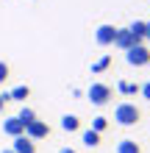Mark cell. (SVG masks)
I'll use <instances>...</instances> for the list:
<instances>
[{
	"label": "cell",
	"mask_w": 150,
	"mask_h": 153,
	"mask_svg": "<svg viewBox=\"0 0 150 153\" xmlns=\"http://www.w3.org/2000/svg\"><path fill=\"white\" fill-rule=\"evenodd\" d=\"M139 120H142V111H139L136 103H120L117 109H114V123H117V125L131 128V125H136Z\"/></svg>",
	"instance_id": "cell-1"
},
{
	"label": "cell",
	"mask_w": 150,
	"mask_h": 153,
	"mask_svg": "<svg viewBox=\"0 0 150 153\" xmlns=\"http://www.w3.org/2000/svg\"><path fill=\"white\" fill-rule=\"evenodd\" d=\"M125 61L131 67H147L150 64V48L147 45H134L125 50Z\"/></svg>",
	"instance_id": "cell-2"
},
{
	"label": "cell",
	"mask_w": 150,
	"mask_h": 153,
	"mask_svg": "<svg viewBox=\"0 0 150 153\" xmlns=\"http://www.w3.org/2000/svg\"><path fill=\"white\" fill-rule=\"evenodd\" d=\"M111 95H114V89L109 84H92L89 89H86V97L92 100V106H106L111 100Z\"/></svg>",
	"instance_id": "cell-3"
},
{
	"label": "cell",
	"mask_w": 150,
	"mask_h": 153,
	"mask_svg": "<svg viewBox=\"0 0 150 153\" xmlns=\"http://www.w3.org/2000/svg\"><path fill=\"white\" fill-rule=\"evenodd\" d=\"M25 137L33 139V142H36V139H47L50 137V125L42 123V120H33V123L25 125Z\"/></svg>",
	"instance_id": "cell-4"
},
{
	"label": "cell",
	"mask_w": 150,
	"mask_h": 153,
	"mask_svg": "<svg viewBox=\"0 0 150 153\" xmlns=\"http://www.w3.org/2000/svg\"><path fill=\"white\" fill-rule=\"evenodd\" d=\"M114 36H117V28H114V25H100V28L95 31V42H98L100 48L114 45Z\"/></svg>",
	"instance_id": "cell-5"
},
{
	"label": "cell",
	"mask_w": 150,
	"mask_h": 153,
	"mask_svg": "<svg viewBox=\"0 0 150 153\" xmlns=\"http://www.w3.org/2000/svg\"><path fill=\"white\" fill-rule=\"evenodd\" d=\"M3 134H8L11 139L17 137H25V125L17 120V117H8V120H3Z\"/></svg>",
	"instance_id": "cell-6"
},
{
	"label": "cell",
	"mask_w": 150,
	"mask_h": 153,
	"mask_svg": "<svg viewBox=\"0 0 150 153\" xmlns=\"http://www.w3.org/2000/svg\"><path fill=\"white\" fill-rule=\"evenodd\" d=\"M134 45H139V42L131 36V31H128V28H117V36H114V48L128 50V48H134Z\"/></svg>",
	"instance_id": "cell-7"
},
{
	"label": "cell",
	"mask_w": 150,
	"mask_h": 153,
	"mask_svg": "<svg viewBox=\"0 0 150 153\" xmlns=\"http://www.w3.org/2000/svg\"><path fill=\"white\" fill-rule=\"evenodd\" d=\"M14 153H36V142L28 139V137H17L14 139V145H11Z\"/></svg>",
	"instance_id": "cell-8"
},
{
	"label": "cell",
	"mask_w": 150,
	"mask_h": 153,
	"mask_svg": "<svg viewBox=\"0 0 150 153\" xmlns=\"http://www.w3.org/2000/svg\"><path fill=\"white\" fill-rule=\"evenodd\" d=\"M61 128H64L67 134L81 131V117H75V114H64V117H61Z\"/></svg>",
	"instance_id": "cell-9"
},
{
	"label": "cell",
	"mask_w": 150,
	"mask_h": 153,
	"mask_svg": "<svg viewBox=\"0 0 150 153\" xmlns=\"http://www.w3.org/2000/svg\"><path fill=\"white\" fill-rule=\"evenodd\" d=\"M31 97V86L28 84H20V86H14L11 92H8V100H20V103H25Z\"/></svg>",
	"instance_id": "cell-10"
},
{
	"label": "cell",
	"mask_w": 150,
	"mask_h": 153,
	"mask_svg": "<svg viewBox=\"0 0 150 153\" xmlns=\"http://www.w3.org/2000/svg\"><path fill=\"white\" fill-rule=\"evenodd\" d=\"M117 153H142V148H139V142H134V139H122L117 145Z\"/></svg>",
	"instance_id": "cell-11"
},
{
	"label": "cell",
	"mask_w": 150,
	"mask_h": 153,
	"mask_svg": "<svg viewBox=\"0 0 150 153\" xmlns=\"http://www.w3.org/2000/svg\"><path fill=\"white\" fill-rule=\"evenodd\" d=\"M81 137H83V145H86V148H98V145H100V134L92 131V128H86Z\"/></svg>",
	"instance_id": "cell-12"
},
{
	"label": "cell",
	"mask_w": 150,
	"mask_h": 153,
	"mask_svg": "<svg viewBox=\"0 0 150 153\" xmlns=\"http://www.w3.org/2000/svg\"><path fill=\"white\" fill-rule=\"evenodd\" d=\"M128 31H131V36H134V39H136L139 45L145 42V22H142V20H136V22H131V28H128Z\"/></svg>",
	"instance_id": "cell-13"
},
{
	"label": "cell",
	"mask_w": 150,
	"mask_h": 153,
	"mask_svg": "<svg viewBox=\"0 0 150 153\" xmlns=\"http://www.w3.org/2000/svg\"><path fill=\"white\" fill-rule=\"evenodd\" d=\"M17 120H20L22 125H28V123H33V120H36V111H33V109H28V106H22V109H20V114H17Z\"/></svg>",
	"instance_id": "cell-14"
},
{
	"label": "cell",
	"mask_w": 150,
	"mask_h": 153,
	"mask_svg": "<svg viewBox=\"0 0 150 153\" xmlns=\"http://www.w3.org/2000/svg\"><path fill=\"white\" fill-rule=\"evenodd\" d=\"M109 67H111V56H100V59L92 64V73H95V75H98V73H106Z\"/></svg>",
	"instance_id": "cell-15"
},
{
	"label": "cell",
	"mask_w": 150,
	"mask_h": 153,
	"mask_svg": "<svg viewBox=\"0 0 150 153\" xmlns=\"http://www.w3.org/2000/svg\"><path fill=\"white\" fill-rule=\"evenodd\" d=\"M117 89H120L122 95H136V92H139V86H136V84H131V81H120Z\"/></svg>",
	"instance_id": "cell-16"
},
{
	"label": "cell",
	"mask_w": 150,
	"mask_h": 153,
	"mask_svg": "<svg viewBox=\"0 0 150 153\" xmlns=\"http://www.w3.org/2000/svg\"><path fill=\"white\" fill-rule=\"evenodd\" d=\"M106 128H109V120H106V117H95V120H92V131L103 134Z\"/></svg>",
	"instance_id": "cell-17"
},
{
	"label": "cell",
	"mask_w": 150,
	"mask_h": 153,
	"mask_svg": "<svg viewBox=\"0 0 150 153\" xmlns=\"http://www.w3.org/2000/svg\"><path fill=\"white\" fill-rule=\"evenodd\" d=\"M8 75H11V67H8L6 61H0V84H6Z\"/></svg>",
	"instance_id": "cell-18"
},
{
	"label": "cell",
	"mask_w": 150,
	"mask_h": 153,
	"mask_svg": "<svg viewBox=\"0 0 150 153\" xmlns=\"http://www.w3.org/2000/svg\"><path fill=\"white\" fill-rule=\"evenodd\" d=\"M139 92H142V97H145V100H150V81H147V84H142V86H139Z\"/></svg>",
	"instance_id": "cell-19"
},
{
	"label": "cell",
	"mask_w": 150,
	"mask_h": 153,
	"mask_svg": "<svg viewBox=\"0 0 150 153\" xmlns=\"http://www.w3.org/2000/svg\"><path fill=\"white\" fill-rule=\"evenodd\" d=\"M6 103H8V92H0V109H3Z\"/></svg>",
	"instance_id": "cell-20"
},
{
	"label": "cell",
	"mask_w": 150,
	"mask_h": 153,
	"mask_svg": "<svg viewBox=\"0 0 150 153\" xmlns=\"http://www.w3.org/2000/svg\"><path fill=\"white\" fill-rule=\"evenodd\" d=\"M145 39H150V22H145Z\"/></svg>",
	"instance_id": "cell-21"
},
{
	"label": "cell",
	"mask_w": 150,
	"mask_h": 153,
	"mask_svg": "<svg viewBox=\"0 0 150 153\" xmlns=\"http://www.w3.org/2000/svg\"><path fill=\"white\" fill-rule=\"evenodd\" d=\"M58 153H78V150H75V148H61Z\"/></svg>",
	"instance_id": "cell-22"
},
{
	"label": "cell",
	"mask_w": 150,
	"mask_h": 153,
	"mask_svg": "<svg viewBox=\"0 0 150 153\" xmlns=\"http://www.w3.org/2000/svg\"><path fill=\"white\" fill-rule=\"evenodd\" d=\"M0 153H14V150H11V148H8V150H0Z\"/></svg>",
	"instance_id": "cell-23"
}]
</instances>
